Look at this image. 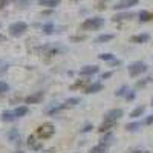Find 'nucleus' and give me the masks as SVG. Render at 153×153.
Listing matches in <instances>:
<instances>
[{"label":"nucleus","instance_id":"1","mask_svg":"<svg viewBox=\"0 0 153 153\" xmlns=\"http://www.w3.org/2000/svg\"><path fill=\"white\" fill-rule=\"evenodd\" d=\"M104 26V19L103 17H91V19H86L83 23H81V29L84 31H97L100 28Z\"/></svg>","mask_w":153,"mask_h":153},{"label":"nucleus","instance_id":"2","mask_svg":"<svg viewBox=\"0 0 153 153\" xmlns=\"http://www.w3.org/2000/svg\"><path fill=\"white\" fill-rule=\"evenodd\" d=\"M55 133V127L52 123H43L37 127V136L40 139H49Z\"/></svg>","mask_w":153,"mask_h":153},{"label":"nucleus","instance_id":"3","mask_svg":"<svg viewBox=\"0 0 153 153\" xmlns=\"http://www.w3.org/2000/svg\"><path fill=\"white\" fill-rule=\"evenodd\" d=\"M127 71H129L130 76H139V75H143V74H146L149 71V66L146 65L144 61H133V63L129 65Z\"/></svg>","mask_w":153,"mask_h":153},{"label":"nucleus","instance_id":"4","mask_svg":"<svg viewBox=\"0 0 153 153\" xmlns=\"http://www.w3.org/2000/svg\"><path fill=\"white\" fill-rule=\"evenodd\" d=\"M8 31H9V34L12 37H20V35H23L25 32L28 31V25L25 23V22H22V20L20 22H14V23L9 25Z\"/></svg>","mask_w":153,"mask_h":153},{"label":"nucleus","instance_id":"5","mask_svg":"<svg viewBox=\"0 0 153 153\" xmlns=\"http://www.w3.org/2000/svg\"><path fill=\"white\" fill-rule=\"evenodd\" d=\"M123 115H124V112H123V109H110V110H107L106 113H104V121H110V123H117L118 120H121L123 118Z\"/></svg>","mask_w":153,"mask_h":153},{"label":"nucleus","instance_id":"6","mask_svg":"<svg viewBox=\"0 0 153 153\" xmlns=\"http://www.w3.org/2000/svg\"><path fill=\"white\" fill-rule=\"evenodd\" d=\"M139 3V0H120V2L115 3L113 9L115 11H123V9H129V8H133Z\"/></svg>","mask_w":153,"mask_h":153},{"label":"nucleus","instance_id":"7","mask_svg":"<svg viewBox=\"0 0 153 153\" xmlns=\"http://www.w3.org/2000/svg\"><path fill=\"white\" fill-rule=\"evenodd\" d=\"M43 98H45L43 92H34L32 95H28L25 98V104H38L43 101Z\"/></svg>","mask_w":153,"mask_h":153},{"label":"nucleus","instance_id":"8","mask_svg":"<svg viewBox=\"0 0 153 153\" xmlns=\"http://www.w3.org/2000/svg\"><path fill=\"white\" fill-rule=\"evenodd\" d=\"M149 40H150V34H147V32H141V34L132 35V38H130V42H132V43H136V45L147 43Z\"/></svg>","mask_w":153,"mask_h":153},{"label":"nucleus","instance_id":"9","mask_svg":"<svg viewBox=\"0 0 153 153\" xmlns=\"http://www.w3.org/2000/svg\"><path fill=\"white\" fill-rule=\"evenodd\" d=\"M98 71H100L98 66H95V65H87V66L81 68L80 75H83V76H92V75L98 74Z\"/></svg>","mask_w":153,"mask_h":153},{"label":"nucleus","instance_id":"10","mask_svg":"<svg viewBox=\"0 0 153 153\" xmlns=\"http://www.w3.org/2000/svg\"><path fill=\"white\" fill-rule=\"evenodd\" d=\"M26 144H28V147L31 149V150H40L42 147H43V144L40 143V141H37V138L35 136H29L28 138V141H26Z\"/></svg>","mask_w":153,"mask_h":153},{"label":"nucleus","instance_id":"11","mask_svg":"<svg viewBox=\"0 0 153 153\" xmlns=\"http://www.w3.org/2000/svg\"><path fill=\"white\" fill-rule=\"evenodd\" d=\"M101 89H103V84H101L100 81H97V83H92L91 86H87L86 87V94H97V92H100Z\"/></svg>","mask_w":153,"mask_h":153},{"label":"nucleus","instance_id":"12","mask_svg":"<svg viewBox=\"0 0 153 153\" xmlns=\"http://www.w3.org/2000/svg\"><path fill=\"white\" fill-rule=\"evenodd\" d=\"M117 124V123H110V121H103L100 124V127H98V132L100 133H109V130L112 129V127Z\"/></svg>","mask_w":153,"mask_h":153},{"label":"nucleus","instance_id":"13","mask_svg":"<svg viewBox=\"0 0 153 153\" xmlns=\"http://www.w3.org/2000/svg\"><path fill=\"white\" fill-rule=\"evenodd\" d=\"M113 38H115L113 34H101V35H98V37L95 38V43H98V45H101V43H107V42L113 40Z\"/></svg>","mask_w":153,"mask_h":153},{"label":"nucleus","instance_id":"14","mask_svg":"<svg viewBox=\"0 0 153 153\" xmlns=\"http://www.w3.org/2000/svg\"><path fill=\"white\" fill-rule=\"evenodd\" d=\"M133 17H135L133 12H123V14H117L112 20H113V22H123V20H130V19H133Z\"/></svg>","mask_w":153,"mask_h":153},{"label":"nucleus","instance_id":"15","mask_svg":"<svg viewBox=\"0 0 153 153\" xmlns=\"http://www.w3.org/2000/svg\"><path fill=\"white\" fill-rule=\"evenodd\" d=\"M141 127H143V123L133 121V123H127V124H126V130H127V132H138Z\"/></svg>","mask_w":153,"mask_h":153},{"label":"nucleus","instance_id":"16","mask_svg":"<svg viewBox=\"0 0 153 153\" xmlns=\"http://www.w3.org/2000/svg\"><path fill=\"white\" fill-rule=\"evenodd\" d=\"M2 120L6 121V123H12V121H16V115H14V110H5L2 112Z\"/></svg>","mask_w":153,"mask_h":153},{"label":"nucleus","instance_id":"17","mask_svg":"<svg viewBox=\"0 0 153 153\" xmlns=\"http://www.w3.org/2000/svg\"><path fill=\"white\" fill-rule=\"evenodd\" d=\"M144 112H146V106H138V107H135L132 112H130V118H139V117H143L144 115Z\"/></svg>","mask_w":153,"mask_h":153},{"label":"nucleus","instance_id":"18","mask_svg":"<svg viewBox=\"0 0 153 153\" xmlns=\"http://www.w3.org/2000/svg\"><path fill=\"white\" fill-rule=\"evenodd\" d=\"M8 138H9L11 143H20V133H19L17 129H11L8 132Z\"/></svg>","mask_w":153,"mask_h":153},{"label":"nucleus","instance_id":"19","mask_svg":"<svg viewBox=\"0 0 153 153\" xmlns=\"http://www.w3.org/2000/svg\"><path fill=\"white\" fill-rule=\"evenodd\" d=\"M40 6H48V8H55L61 0H37Z\"/></svg>","mask_w":153,"mask_h":153},{"label":"nucleus","instance_id":"20","mask_svg":"<svg viewBox=\"0 0 153 153\" xmlns=\"http://www.w3.org/2000/svg\"><path fill=\"white\" fill-rule=\"evenodd\" d=\"M112 141H113V135H112V133H104V136L100 139V146H104V147H107Z\"/></svg>","mask_w":153,"mask_h":153},{"label":"nucleus","instance_id":"21","mask_svg":"<svg viewBox=\"0 0 153 153\" xmlns=\"http://www.w3.org/2000/svg\"><path fill=\"white\" fill-rule=\"evenodd\" d=\"M138 17H139V22H149V20H152L153 19V14H152V12H149V11H141V12H139V14H138Z\"/></svg>","mask_w":153,"mask_h":153},{"label":"nucleus","instance_id":"22","mask_svg":"<svg viewBox=\"0 0 153 153\" xmlns=\"http://www.w3.org/2000/svg\"><path fill=\"white\" fill-rule=\"evenodd\" d=\"M26 113H28V107H26V106H20V107L14 109V115H16V118H23Z\"/></svg>","mask_w":153,"mask_h":153},{"label":"nucleus","instance_id":"23","mask_svg":"<svg viewBox=\"0 0 153 153\" xmlns=\"http://www.w3.org/2000/svg\"><path fill=\"white\" fill-rule=\"evenodd\" d=\"M80 103H81L80 98H69V100H66L65 103H63V106H65V107H74V106L80 104Z\"/></svg>","mask_w":153,"mask_h":153},{"label":"nucleus","instance_id":"24","mask_svg":"<svg viewBox=\"0 0 153 153\" xmlns=\"http://www.w3.org/2000/svg\"><path fill=\"white\" fill-rule=\"evenodd\" d=\"M129 91H130L129 86H121L118 91H115V95L117 97H126L127 94H129Z\"/></svg>","mask_w":153,"mask_h":153},{"label":"nucleus","instance_id":"25","mask_svg":"<svg viewBox=\"0 0 153 153\" xmlns=\"http://www.w3.org/2000/svg\"><path fill=\"white\" fill-rule=\"evenodd\" d=\"M42 29H43L45 34H52L55 31V26H54V23H46V25H43Z\"/></svg>","mask_w":153,"mask_h":153},{"label":"nucleus","instance_id":"26","mask_svg":"<svg viewBox=\"0 0 153 153\" xmlns=\"http://www.w3.org/2000/svg\"><path fill=\"white\" fill-rule=\"evenodd\" d=\"M98 58L103 60V61H113V60H115V55L110 54V52H106V54H100Z\"/></svg>","mask_w":153,"mask_h":153},{"label":"nucleus","instance_id":"27","mask_svg":"<svg viewBox=\"0 0 153 153\" xmlns=\"http://www.w3.org/2000/svg\"><path fill=\"white\" fill-rule=\"evenodd\" d=\"M89 153H107V149H106L104 146H100V144H98V146L92 147Z\"/></svg>","mask_w":153,"mask_h":153},{"label":"nucleus","instance_id":"28","mask_svg":"<svg viewBox=\"0 0 153 153\" xmlns=\"http://www.w3.org/2000/svg\"><path fill=\"white\" fill-rule=\"evenodd\" d=\"M152 80H153L152 76H147V78H143L141 81H138V83H136V87H144V86H147L149 83H152Z\"/></svg>","mask_w":153,"mask_h":153},{"label":"nucleus","instance_id":"29","mask_svg":"<svg viewBox=\"0 0 153 153\" xmlns=\"http://www.w3.org/2000/svg\"><path fill=\"white\" fill-rule=\"evenodd\" d=\"M8 91H9V84L0 81V94H6Z\"/></svg>","mask_w":153,"mask_h":153},{"label":"nucleus","instance_id":"30","mask_svg":"<svg viewBox=\"0 0 153 153\" xmlns=\"http://www.w3.org/2000/svg\"><path fill=\"white\" fill-rule=\"evenodd\" d=\"M124 98H126L127 101H133V100L136 98V92H135V91H129V94H127Z\"/></svg>","mask_w":153,"mask_h":153},{"label":"nucleus","instance_id":"31","mask_svg":"<svg viewBox=\"0 0 153 153\" xmlns=\"http://www.w3.org/2000/svg\"><path fill=\"white\" fill-rule=\"evenodd\" d=\"M144 124H146V126H152V124H153V113L149 115V117L144 120Z\"/></svg>","mask_w":153,"mask_h":153},{"label":"nucleus","instance_id":"32","mask_svg":"<svg viewBox=\"0 0 153 153\" xmlns=\"http://www.w3.org/2000/svg\"><path fill=\"white\" fill-rule=\"evenodd\" d=\"M92 129H94V126H92V124H86V126L83 127V129H81V132H83V133H86V132H91Z\"/></svg>","mask_w":153,"mask_h":153},{"label":"nucleus","instance_id":"33","mask_svg":"<svg viewBox=\"0 0 153 153\" xmlns=\"http://www.w3.org/2000/svg\"><path fill=\"white\" fill-rule=\"evenodd\" d=\"M109 76H112V72H104L103 75H101V80H106V78H109Z\"/></svg>","mask_w":153,"mask_h":153},{"label":"nucleus","instance_id":"34","mask_svg":"<svg viewBox=\"0 0 153 153\" xmlns=\"http://www.w3.org/2000/svg\"><path fill=\"white\" fill-rule=\"evenodd\" d=\"M6 5H8V0H0V11H2Z\"/></svg>","mask_w":153,"mask_h":153},{"label":"nucleus","instance_id":"35","mask_svg":"<svg viewBox=\"0 0 153 153\" xmlns=\"http://www.w3.org/2000/svg\"><path fill=\"white\" fill-rule=\"evenodd\" d=\"M132 153H149V150H144V149H138V150H133Z\"/></svg>","mask_w":153,"mask_h":153},{"label":"nucleus","instance_id":"36","mask_svg":"<svg viewBox=\"0 0 153 153\" xmlns=\"http://www.w3.org/2000/svg\"><path fill=\"white\" fill-rule=\"evenodd\" d=\"M3 40H5V37H3L2 34H0V42H3Z\"/></svg>","mask_w":153,"mask_h":153},{"label":"nucleus","instance_id":"37","mask_svg":"<svg viewBox=\"0 0 153 153\" xmlns=\"http://www.w3.org/2000/svg\"><path fill=\"white\" fill-rule=\"evenodd\" d=\"M16 153H23V152H22V150H17V152H16Z\"/></svg>","mask_w":153,"mask_h":153},{"label":"nucleus","instance_id":"38","mask_svg":"<svg viewBox=\"0 0 153 153\" xmlns=\"http://www.w3.org/2000/svg\"><path fill=\"white\" fill-rule=\"evenodd\" d=\"M152 106H153V98H152Z\"/></svg>","mask_w":153,"mask_h":153},{"label":"nucleus","instance_id":"39","mask_svg":"<svg viewBox=\"0 0 153 153\" xmlns=\"http://www.w3.org/2000/svg\"><path fill=\"white\" fill-rule=\"evenodd\" d=\"M74 2H78V0H74Z\"/></svg>","mask_w":153,"mask_h":153}]
</instances>
